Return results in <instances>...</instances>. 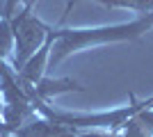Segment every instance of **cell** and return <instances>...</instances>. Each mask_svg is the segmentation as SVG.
<instances>
[{
    "instance_id": "cell-1",
    "label": "cell",
    "mask_w": 153,
    "mask_h": 137,
    "mask_svg": "<svg viewBox=\"0 0 153 137\" xmlns=\"http://www.w3.org/2000/svg\"><path fill=\"white\" fill-rule=\"evenodd\" d=\"M14 41H16V59H14V66H16V71L25 66V62L32 57V53L39 48V44L44 41L46 32H51L48 27L37 21L34 16L30 14V5L23 14H19V19L14 21Z\"/></svg>"
}]
</instances>
